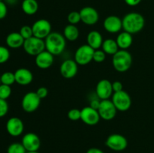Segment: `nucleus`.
<instances>
[{"instance_id":"obj_31","label":"nucleus","mask_w":154,"mask_h":153,"mask_svg":"<svg viewBox=\"0 0 154 153\" xmlns=\"http://www.w3.org/2000/svg\"><path fill=\"white\" fill-rule=\"evenodd\" d=\"M107 54L104 52L102 50L98 49L95 50L94 54H93V61L96 62L101 63L103 62L105 60V58H106Z\"/></svg>"},{"instance_id":"obj_9","label":"nucleus","mask_w":154,"mask_h":153,"mask_svg":"<svg viewBox=\"0 0 154 153\" xmlns=\"http://www.w3.org/2000/svg\"><path fill=\"white\" fill-rule=\"evenodd\" d=\"M33 32V36L45 40L52 32H51V24L48 20L40 19L34 22L32 26Z\"/></svg>"},{"instance_id":"obj_38","label":"nucleus","mask_w":154,"mask_h":153,"mask_svg":"<svg viewBox=\"0 0 154 153\" xmlns=\"http://www.w3.org/2000/svg\"><path fill=\"white\" fill-rule=\"evenodd\" d=\"M112 88L114 92H118L123 90V86L120 81H114L112 82Z\"/></svg>"},{"instance_id":"obj_29","label":"nucleus","mask_w":154,"mask_h":153,"mask_svg":"<svg viewBox=\"0 0 154 153\" xmlns=\"http://www.w3.org/2000/svg\"><path fill=\"white\" fill-rule=\"evenodd\" d=\"M11 94V88L10 86L1 84L0 85V98L7 100Z\"/></svg>"},{"instance_id":"obj_36","label":"nucleus","mask_w":154,"mask_h":153,"mask_svg":"<svg viewBox=\"0 0 154 153\" xmlns=\"http://www.w3.org/2000/svg\"><path fill=\"white\" fill-rule=\"evenodd\" d=\"M35 92L41 99H43V98H45L48 96V90L46 87L42 86V87H39Z\"/></svg>"},{"instance_id":"obj_21","label":"nucleus","mask_w":154,"mask_h":153,"mask_svg":"<svg viewBox=\"0 0 154 153\" xmlns=\"http://www.w3.org/2000/svg\"><path fill=\"white\" fill-rule=\"evenodd\" d=\"M6 44L11 49H18L23 46L25 39L21 36L20 32H11L6 37Z\"/></svg>"},{"instance_id":"obj_40","label":"nucleus","mask_w":154,"mask_h":153,"mask_svg":"<svg viewBox=\"0 0 154 153\" xmlns=\"http://www.w3.org/2000/svg\"><path fill=\"white\" fill-rule=\"evenodd\" d=\"M87 153H104V152L99 148H90L87 150Z\"/></svg>"},{"instance_id":"obj_24","label":"nucleus","mask_w":154,"mask_h":153,"mask_svg":"<svg viewBox=\"0 0 154 153\" xmlns=\"http://www.w3.org/2000/svg\"><path fill=\"white\" fill-rule=\"evenodd\" d=\"M102 50L107 55L114 56L120 49H119L116 40H114L112 38H107L103 40Z\"/></svg>"},{"instance_id":"obj_39","label":"nucleus","mask_w":154,"mask_h":153,"mask_svg":"<svg viewBox=\"0 0 154 153\" xmlns=\"http://www.w3.org/2000/svg\"><path fill=\"white\" fill-rule=\"evenodd\" d=\"M124 1L126 4H128L129 6L134 7V6H136L138 4H139L141 3V0H124Z\"/></svg>"},{"instance_id":"obj_34","label":"nucleus","mask_w":154,"mask_h":153,"mask_svg":"<svg viewBox=\"0 0 154 153\" xmlns=\"http://www.w3.org/2000/svg\"><path fill=\"white\" fill-rule=\"evenodd\" d=\"M8 104L7 100L0 98V118L4 117L8 112Z\"/></svg>"},{"instance_id":"obj_15","label":"nucleus","mask_w":154,"mask_h":153,"mask_svg":"<svg viewBox=\"0 0 154 153\" xmlns=\"http://www.w3.org/2000/svg\"><path fill=\"white\" fill-rule=\"evenodd\" d=\"M62 76L66 79L75 77L78 71V64L73 59H66L63 62L60 68Z\"/></svg>"},{"instance_id":"obj_12","label":"nucleus","mask_w":154,"mask_h":153,"mask_svg":"<svg viewBox=\"0 0 154 153\" xmlns=\"http://www.w3.org/2000/svg\"><path fill=\"white\" fill-rule=\"evenodd\" d=\"M101 117L97 110L91 106H85L81 110V120L87 125H96L99 123Z\"/></svg>"},{"instance_id":"obj_25","label":"nucleus","mask_w":154,"mask_h":153,"mask_svg":"<svg viewBox=\"0 0 154 153\" xmlns=\"http://www.w3.org/2000/svg\"><path fill=\"white\" fill-rule=\"evenodd\" d=\"M21 8L26 14L34 15L38 10V3L36 0H23Z\"/></svg>"},{"instance_id":"obj_42","label":"nucleus","mask_w":154,"mask_h":153,"mask_svg":"<svg viewBox=\"0 0 154 153\" xmlns=\"http://www.w3.org/2000/svg\"><path fill=\"white\" fill-rule=\"evenodd\" d=\"M26 153H39L38 152H27Z\"/></svg>"},{"instance_id":"obj_14","label":"nucleus","mask_w":154,"mask_h":153,"mask_svg":"<svg viewBox=\"0 0 154 153\" xmlns=\"http://www.w3.org/2000/svg\"><path fill=\"white\" fill-rule=\"evenodd\" d=\"M81 22L87 26H93L98 22L99 20V15L97 10L93 7L87 6L80 10Z\"/></svg>"},{"instance_id":"obj_10","label":"nucleus","mask_w":154,"mask_h":153,"mask_svg":"<svg viewBox=\"0 0 154 153\" xmlns=\"http://www.w3.org/2000/svg\"><path fill=\"white\" fill-rule=\"evenodd\" d=\"M98 112H99L101 118L105 120V121H111L115 118L117 110L114 106L112 100L107 99V100H102L101 101L100 106L98 109Z\"/></svg>"},{"instance_id":"obj_2","label":"nucleus","mask_w":154,"mask_h":153,"mask_svg":"<svg viewBox=\"0 0 154 153\" xmlns=\"http://www.w3.org/2000/svg\"><path fill=\"white\" fill-rule=\"evenodd\" d=\"M45 49L54 56L63 53L66 46V39L63 34L54 32L45 39Z\"/></svg>"},{"instance_id":"obj_33","label":"nucleus","mask_w":154,"mask_h":153,"mask_svg":"<svg viewBox=\"0 0 154 153\" xmlns=\"http://www.w3.org/2000/svg\"><path fill=\"white\" fill-rule=\"evenodd\" d=\"M81 110L74 109L70 110L68 112V118L71 120V121H78V120L81 119Z\"/></svg>"},{"instance_id":"obj_37","label":"nucleus","mask_w":154,"mask_h":153,"mask_svg":"<svg viewBox=\"0 0 154 153\" xmlns=\"http://www.w3.org/2000/svg\"><path fill=\"white\" fill-rule=\"evenodd\" d=\"M101 101H102V100H100L98 97L93 98H91V100H90V106H91L93 109H96L98 110L99 106H100Z\"/></svg>"},{"instance_id":"obj_17","label":"nucleus","mask_w":154,"mask_h":153,"mask_svg":"<svg viewBox=\"0 0 154 153\" xmlns=\"http://www.w3.org/2000/svg\"><path fill=\"white\" fill-rule=\"evenodd\" d=\"M103 27L106 32L109 33H118L123 29L122 19L116 15H110L107 16L103 22Z\"/></svg>"},{"instance_id":"obj_23","label":"nucleus","mask_w":154,"mask_h":153,"mask_svg":"<svg viewBox=\"0 0 154 153\" xmlns=\"http://www.w3.org/2000/svg\"><path fill=\"white\" fill-rule=\"evenodd\" d=\"M63 34L67 40L75 41L79 38V29L76 26V25L69 24V25H67L64 28Z\"/></svg>"},{"instance_id":"obj_20","label":"nucleus","mask_w":154,"mask_h":153,"mask_svg":"<svg viewBox=\"0 0 154 153\" xmlns=\"http://www.w3.org/2000/svg\"><path fill=\"white\" fill-rule=\"evenodd\" d=\"M103 38L99 32L93 30L90 32L87 36V43L93 49L98 50L102 47L103 43Z\"/></svg>"},{"instance_id":"obj_5","label":"nucleus","mask_w":154,"mask_h":153,"mask_svg":"<svg viewBox=\"0 0 154 153\" xmlns=\"http://www.w3.org/2000/svg\"><path fill=\"white\" fill-rule=\"evenodd\" d=\"M95 50L93 49L88 44H84L80 46L76 50L74 56L75 61L78 65H86L93 61V54Z\"/></svg>"},{"instance_id":"obj_35","label":"nucleus","mask_w":154,"mask_h":153,"mask_svg":"<svg viewBox=\"0 0 154 153\" xmlns=\"http://www.w3.org/2000/svg\"><path fill=\"white\" fill-rule=\"evenodd\" d=\"M8 13L7 4L3 1H0V20L4 19Z\"/></svg>"},{"instance_id":"obj_26","label":"nucleus","mask_w":154,"mask_h":153,"mask_svg":"<svg viewBox=\"0 0 154 153\" xmlns=\"http://www.w3.org/2000/svg\"><path fill=\"white\" fill-rule=\"evenodd\" d=\"M0 78H1V84H5V85H8L11 86L14 82H16L14 73H12L11 71H6L3 73L0 76Z\"/></svg>"},{"instance_id":"obj_6","label":"nucleus","mask_w":154,"mask_h":153,"mask_svg":"<svg viewBox=\"0 0 154 153\" xmlns=\"http://www.w3.org/2000/svg\"><path fill=\"white\" fill-rule=\"evenodd\" d=\"M112 102L117 110L125 112L130 109L132 106V98L129 93L124 90L114 92L112 95Z\"/></svg>"},{"instance_id":"obj_11","label":"nucleus","mask_w":154,"mask_h":153,"mask_svg":"<svg viewBox=\"0 0 154 153\" xmlns=\"http://www.w3.org/2000/svg\"><path fill=\"white\" fill-rule=\"evenodd\" d=\"M96 94L100 100H107L113 95L112 82L108 80L103 79L97 82L96 86Z\"/></svg>"},{"instance_id":"obj_27","label":"nucleus","mask_w":154,"mask_h":153,"mask_svg":"<svg viewBox=\"0 0 154 153\" xmlns=\"http://www.w3.org/2000/svg\"><path fill=\"white\" fill-rule=\"evenodd\" d=\"M26 150L21 142H13L7 149V153H26Z\"/></svg>"},{"instance_id":"obj_13","label":"nucleus","mask_w":154,"mask_h":153,"mask_svg":"<svg viewBox=\"0 0 154 153\" xmlns=\"http://www.w3.org/2000/svg\"><path fill=\"white\" fill-rule=\"evenodd\" d=\"M21 143L26 152H37L40 148L41 140L36 134L29 132L23 135Z\"/></svg>"},{"instance_id":"obj_19","label":"nucleus","mask_w":154,"mask_h":153,"mask_svg":"<svg viewBox=\"0 0 154 153\" xmlns=\"http://www.w3.org/2000/svg\"><path fill=\"white\" fill-rule=\"evenodd\" d=\"M15 80L20 86L29 85L33 80V74L31 70L25 68H18L14 72Z\"/></svg>"},{"instance_id":"obj_18","label":"nucleus","mask_w":154,"mask_h":153,"mask_svg":"<svg viewBox=\"0 0 154 153\" xmlns=\"http://www.w3.org/2000/svg\"><path fill=\"white\" fill-rule=\"evenodd\" d=\"M35 62L37 67L39 68L48 69L54 64V56L45 50L43 52L36 56Z\"/></svg>"},{"instance_id":"obj_43","label":"nucleus","mask_w":154,"mask_h":153,"mask_svg":"<svg viewBox=\"0 0 154 153\" xmlns=\"http://www.w3.org/2000/svg\"><path fill=\"white\" fill-rule=\"evenodd\" d=\"M0 85H1V78H0Z\"/></svg>"},{"instance_id":"obj_8","label":"nucleus","mask_w":154,"mask_h":153,"mask_svg":"<svg viewBox=\"0 0 154 153\" xmlns=\"http://www.w3.org/2000/svg\"><path fill=\"white\" fill-rule=\"evenodd\" d=\"M105 145L113 151L121 152L127 148L128 141L123 135L113 134L108 136L105 141Z\"/></svg>"},{"instance_id":"obj_7","label":"nucleus","mask_w":154,"mask_h":153,"mask_svg":"<svg viewBox=\"0 0 154 153\" xmlns=\"http://www.w3.org/2000/svg\"><path fill=\"white\" fill-rule=\"evenodd\" d=\"M41 100L35 92H29L23 97L21 106L25 112H33L40 106Z\"/></svg>"},{"instance_id":"obj_3","label":"nucleus","mask_w":154,"mask_h":153,"mask_svg":"<svg viewBox=\"0 0 154 153\" xmlns=\"http://www.w3.org/2000/svg\"><path fill=\"white\" fill-rule=\"evenodd\" d=\"M132 64V56L127 50H119L112 58L114 68L120 73H123L129 70Z\"/></svg>"},{"instance_id":"obj_28","label":"nucleus","mask_w":154,"mask_h":153,"mask_svg":"<svg viewBox=\"0 0 154 153\" xmlns=\"http://www.w3.org/2000/svg\"><path fill=\"white\" fill-rule=\"evenodd\" d=\"M67 20L69 24H72V25H77V24H78L81 21L80 12L75 11V10L70 12V13L69 14V15H68Z\"/></svg>"},{"instance_id":"obj_4","label":"nucleus","mask_w":154,"mask_h":153,"mask_svg":"<svg viewBox=\"0 0 154 153\" xmlns=\"http://www.w3.org/2000/svg\"><path fill=\"white\" fill-rule=\"evenodd\" d=\"M23 47L28 55L33 56H36L46 50L45 40L35 36L25 40Z\"/></svg>"},{"instance_id":"obj_16","label":"nucleus","mask_w":154,"mask_h":153,"mask_svg":"<svg viewBox=\"0 0 154 153\" xmlns=\"http://www.w3.org/2000/svg\"><path fill=\"white\" fill-rule=\"evenodd\" d=\"M6 130L11 136H20L24 130L23 122L18 117H11L6 122Z\"/></svg>"},{"instance_id":"obj_30","label":"nucleus","mask_w":154,"mask_h":153,"mask_svg":"<svg viewBox=\"0 0 154 153\" xmlns=\"http://www.w3.org/2000/svg\"><path fill=\"white\" fill-rule=\"evenodd\" d=\"M19 32L25 40L30 38L33 36L32 28V26H22L20 29Z\"/></svg>"},{"instance_id":"obj_32","label":"nucleus","mask_w":154,"mask_h":153,"mask_svg":"<svg viewBox=\"0 0 154 153\" xmlns=\"http://www.w3.org/2000/svg\"><path fill=\"white\" fill-rule=\"evenodd\" d=\"M10 58V51L7 47L0 46V64L5 63Z\"/></svg>"},{"instance_id":"obj_22","label":"nucleus","mask_w":154,"mask_h":153,"mask_svg":"<svg viewBox=\"0 0 154 153\" xmlns=\"http://www.w3.org/2000/svg\"><path fill=\"white\" fill-rule=\"evenodd\" d=\"M117 45L119 46L120 50H127L132 46V42H133V38L132 34L127 32H122L119 33L116 38Z\"/></svg>"},{"instance_id":"obj_44","label":"nucleus","mask_w":154,"mask_h":153,"mask_svg":"<svg viewBox=\"0 0 154 153\" xmlns=\"http://www.w3.org/2000/svg\"><path fill=\"white\" fill-rule=\"evenodd\" d=\"M0 1H2V0H0Z\"/></svg>"},{"instance_id":"obj_1","label":"nucleus","mask_w":154,"mask_h":153,"mask_svg":"<svg viewBox=\"0 0 154 153\" xmlns=\"http://www.w3.org/2000/svg\"><path fill=\"white\" fill-rule=\"evenodd\" d=\"M123 31L130 34H136L144 28L145 25L144 17L139 13L130 12L123 16L122 19Z\"/></svg>"},{"instance_id":"obj_41","label":"nucleus","mask_w":154,"mask_h":153,"mask_svg":"<svg viewBox=\"0 0 154 153\" xmlns=\"http://www.w3.org/2000/svg\"><path fill=\"white\" fill-rule=\"evenodd\" d=\"M5 3L10 4V5H14V4H17L18 0H5Z\"/></svg>"}]
</instances>
